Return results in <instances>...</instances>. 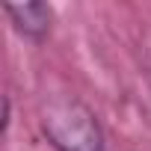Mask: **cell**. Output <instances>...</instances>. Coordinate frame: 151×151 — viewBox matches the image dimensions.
I'll return each mask as SVG.
<instances>
[{
  "instance_id": "6da1fadb",
  "label": "cell",
  "mask_w": 151,
  "mask_h": 151,
  "mask_svg": "<svg viewBox=\"0 0 151 151\" xmlns=\"http://www.w3.org/2000/svg\"><path fill=\"white\" fill-rule=\"evenodd\" d=\"M39 133L53 151H107L98 113L77 95H56L39 110Z\"/></svg>"
},
{
  "instance_id": "7a4b0ae2",
  "label": "cell",
  "mask_w": 151,
  "mask_h": 151,
  "mask_svg": "<svg viewBox=\"0 0 151 151\" xmlns=\"http://www.w3.org/2000/svg\"><path fill=\"white\" fill-rule=\"evenodd\" d=\"M3 15L9 18L12 30L30 42V45H45L53 33L56 12L45 0H27V3H3Z\"/></svg>"
}]
</instances>
